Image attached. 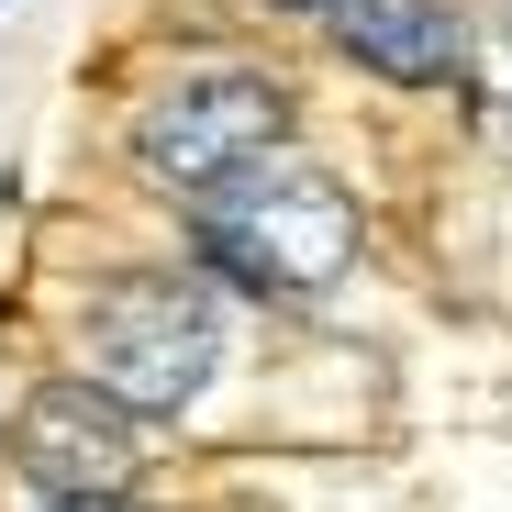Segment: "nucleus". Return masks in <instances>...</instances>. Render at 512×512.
Returning a JSON list of instances; mask_svg holds the SVG:
<instances>
[{"mask_svg": "<svg viewBox=\"0 0 512 512\" xmlns=\"http://www.w3.org/2000/svg\"><path fill=\"white\" fill-rule=\"evenodd\" d=\"M201 245L234 279H256V290H323V279L357 268V201L323 167L256 145L245 167H223L201 190Z\"/></svg>", "mask_w": 512, "mask_h": 512, "instance_id": "nucleus-1", "label": "nucleus"}, {"mask_svg": "<svg viewBox=\"0 0 512 512\" xmlns=\"http://www.w3.org/2000/svg\"><path fill=\"white\" fill-rule=\"evenodd\" d=\"M78 346H90V379L123 412H179V401H201V379L223 357V312L190 279H101L90 312H78Z\"/></svg>", "mask_w": 512, "mask_h": 512, "instance_id": "nucleus-2", "label": "nucleus"}, {"mask_svg": "<svg viewBox=\"0 0 512 512\" xmlns=\"http://www.w3.org/2000/svg\"><path fill=\"white\" fill-rule=\"evenodd\" d=\"M279 123H290V101L256 67H190V78H167L134 112V156L167 190H212L223 167H245L256 145H279Z\"/></svg>", "mask_w": 512, "mask_h": 512, "instance_id": "nucleus-3", "label": "nucleus"}, {"mask_svg": "<svg viewBox=\"0 0 512 512\" xmlns=\"http://www.w3.org/2000/svg\"><path fill=\"white\" fill-rule=\"evenodd\" d=\"M12 468L45 490V501H78V490H134L145 468V435L134 412L101 390V379H45L12 423Z\"/></svg>", "mask_w": 512, "mask_h": 512, "instance_id": "nucleus-4", "label": "nucleus"}, {"mask_svg": "<svg viewBox=\"0 0 512 512\" xmlns=\"http://www.w3.org/2000/svg\"><path fill=\"white\" fill-rule=\"evenodd\" d=\"M334 45H346L357 67H379V78H446L457 67V12L446 0H334Z\"/></svg>", "mask_w": 512, "mask_h": 512, "instance_id": "nucleus-5", "label": "nucleus"}, {"mask_svg": "<svg viewBox=\"0 0 512 512\" xmlns=\"http://www.w3.org/2000/svg\"><path fill=\"white\" fill-rule=\"evenodd\" d=\"M56 512H123V490H78V501H56Z\"/></svg>", "mask_w": 512, "mask_h": 512, "instance_id": "nucleus-6", "label": "nucleus"}, {"mask_svg": "<svg viewBox=\"0 0 512 512\" xmlns=\"http://www.w3.org/2000/svg\"><path fill=\"white\" fill-rule=\"evenodd\" d=\"M279 12H334V0H279Z\"/></svg>", "mask_w": 512, "mask_h": 512, "instance_id": "nucleus-7", "label": "nucleus"}]
</instances>
